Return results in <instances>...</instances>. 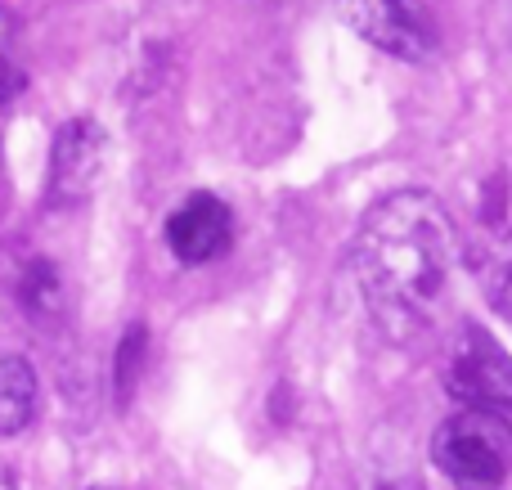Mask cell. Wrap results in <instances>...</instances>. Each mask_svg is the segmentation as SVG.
<instances>
[{
	"label": "cell",
	"mask_w": 512,
	"mask_h": 490,
	"mask_svg": "<svg viewBox=\"0 0 512 490\" xmlns=\"http://www.w3.org/2000/svg\"><path fill=\"white\" fill-rule=\"evenodd\" d=\"M459 261V230L432 189H396L364 212L351 243V275L369 320L409 342L441 320Z\"/></svg>",
	"instance_id": "obj_1"
},
{
	"label": "cell",
	"mask_w": 512,
	"mask_h": 490,
	"mask_svg": "<svg viewBox=\"0 0 512 490\" xmlns=\"http://www.w3.org/2000/svg\"><path fill=\"white\" fill-rule=\"evenodd\" d=\"M445 392L463 410H490L512 419V356L486 329L468 324L445 365Z\"/></svg>",
	"instance_id": "obj_5"
},
{
	"label": "cell",
	"mask_w": 512,
	"mask_h": 490,
	"mask_svg": "<svg viewBox=\"0 0 512 490\" xmlns=\"http://www.w3.org/2000/svg\"><path fill=\"white\" fill-rule=\"evenodd\" d=\"M432 459L454 490H504L512 482V419L459 410L436 428Z\"/></svg>",
	"instance_id": "obj_2"
},
{
	"label": "cell",
	"mask_w": 512,
	"mask_h": 490,
	"mask_svg": "<svg viewBox=\"0 0 512 490\" xmlns=\"http://www.w3.org/2000/svg\"><path fill=\"white\" fill-rule=\"evenodd\" d=\"M468 261L477 270V284L486 293V302L504 320H512V167H499L481 185Z\"/></svg>",
	"instance_id": "obj_3"
},
{
	"label": "cell",
	"mask_w": 512,
	"mask_h": 490,
	"mask_svg": "<svg viewBox=\"0 0 512 490\" xmlns=\"http://www.w3.org/2000/svg\"><path fill=\"white\" fill-rule=\"evenodd\" d=\"M99 171H104V131H99L90 117H72L68 126H59L50 149V203L68 207L95 189Z\"/></svg>",
	"instance_id": "obj_6"
},
{
	"label": "cell",
	"mask_w": 512,
	"mask_h": 490,
	"mask_svg": "<svg viewBox=\"0 0 512 490\" xmlns=\"http://www.w3.org/2000/svg\"><path fill=\"white\" fill-rule=\"evenodd\" d=\"M5 45H9V14H5V5H0V59H5Z\"/></svg>",
	"instance_id": "obj_11"
},
{
	"label": "cell",
	"mask_w": 512,
	"mask_h": 490,
	"mask_svg": "<svg viewBox=\"0 0 512 490\" xmlns=\"http://www.w3.org/2000/svg\"><path fill=\"white\" fill-rule=\"evenodd\" d=\"M36 414V374L18 351H0V437L23 432Z\"/></svg>",
	"instance_id": "obj_8"
},
{
	"label": "cell",
	"mask_w": 512,
	"mask_h": 490,
	"mask_svg": "<svg viewBox=\"0 0 512 490\" xmlns=\"http://www.w3.org/2000/svg\"><path fill=\"white\" fill-rule=\"evenodd\" d=\"M0 490H18V486H14V477H9L5 468H0Z\"/></svg>",
	"instance_id": "obj_12"
},
{
	"label": "cell",
	"mask_w": 512,
	"mask_h": 490,
	"mask_svg": "<svg viewBox=\"0 0 512 490\" xmlns=\"http://www.w3.org/2000/svg\"><path fill=\"white\" fill-rule=\"evenodd\" d=\"M140 356H144V329L135 324V329H126L122 338V351H117V396H131V383L135 374H140Z\"/></svg>",
	"instance_id": "obj_10"
},
{
	"label": "cell",
	"mask_w": 512,
	"mask_h": 490,
	"mask_svg": "<svg viewBox=\"0 0 512 490\" xmlns=\"http://www.w3.org/2000/svg\"><path fill=\"white\" fill-rule=\"evenodd\" d=\"M14 293H18V302H23L27 320H36V324H54L63 311H68V297H63V279H59V270H54L45 257L27 261L23 275H18V288H14Z\"/></svg>",
	"instance_id": "obj_9"
},
{
	"label": "cell",
	"mask_w": 512,
	"mask_h": 490,
	"mask_svg": "<svg viewBox=\"0 0 512 490\" xmlns=\"http://www.w3.org/2000/svg\"><path fill=\"white\" fill-rule=\"evenodd\" d=\"M234 239V216L216 194H189L176 212L167 216V248L185 266H207L216 261Z\"/></svg>",
	"instance_id": "obj_7"
},
{
	"label": "cell",
	"mask_w": 512,
	"mask_h": 490,
	"mask_svg": "<svg viewBox=\"0 0 512 490\" xmlns=\"http://www.w3.org/2000/svg\"><path fill=\"white\" fill-rule=\"evenodd\" d=\"M342 14L369 45L409 63H427L441 50L436 0H342Z\"/></svg>",
	"instance_id": "obj_4"
}]
</instances>
